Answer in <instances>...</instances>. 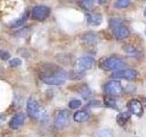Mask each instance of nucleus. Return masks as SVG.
<instances>
[{
  "mask_svg": "<svg viewBox=\"0 0 146 137\" xmlns=\"http://www.w3.org/2000/svg\"><path fill=\"white\" fill-rule=\"evenodd\" d=\"M98 2H99L100 5H103V4H105L107 2V0H98Z\"/></svg>",
  "mask_w": 146,
  "mask_h": 137,
  "instance_id": "24",
  "label": "nucleus"
},
{
  "mask_svg": "<svg viewBox=\"0 0 146 137\" xmlns=\"http://www.w3.org/2000/svg\"><path fill=\"white\" fill-rule=\"evenodd\" d=\"M145 34H146V30H145Z\"/></svg>",
  "mask_w": 146,
  "mask_h": 137,
  "instance_id": "27",
  "label": "nucleus"
},
{
  "mask_svg": "<svg viewBox=\"0 0 146 137\" xmlns=\"http://www.w3.org/2000/svg\"><path fill=\"white\" fill-rule=\"evenodd\" d=\"M80 106H81V102L80 100H77V99L70 100V103H68V107H70V109H73V110L80 108Z\"/></svg>",
  "mask_w": 146,
  "mask_h": 137,
  "instance_id": "20",
  "label": "nucleus"
},
{
  "mask_svg": "<svg viewBox=\"0 0 146 137\" xmlns=\"http://www.w3.org/2000/svg\"><path fill=\"white\" fill-rule=\"evenodd\" d=\"M143 15H144V17H146V7H145V8H144V10H143Z\"/></svg>",
  "mask_w": 146,
  "mask_h": 137,
  "instance_id": "25",
  "label": "nucleus"
},
{
  "mask_svg": "<svg viewBox=\"0 0 146 137\" xmlns=\"http://www.w3.org/2000/svg\"><path fill=\"white\" fill-rule=\"evenodd\" d=\"M50 14V8L47 6H36L33 7L31 11V17L34 20L44 21L46 18H48Z\"/></svg>",
  "mask_w": 146,
  "mask_h": 137,
  "instance_id": "6",
  "label": "nucleus"
},
{
  "mask_svg": "<svg viewBox=\"0 0 146 137\" xmlns=\"http://www.w3.org/2000/svg\"><path fill=\"white\" fill-rule=\"evenodd\" d=\"M89 118H90V114L85 111H79L75 112L74 117H73L74 121L77 122H84L86 121H88Z\"/></svg>",
  "mask_w": 146,
  "mask_h": 137,
  "instance_id": "14",
  "label": "nucleus"
},
{
  "mask_svg": "<svg viewBox=\"0 0 146 137\" xmlns=\"http://www.w3.org/2000/svg\"><path fill=\"white\" fill-rule=\"evenodd\" d=\"M67 72L63 70L62 68H59L57 67H51L48 70H45L41 73V80L44 83L48 85H62L65 83L67 80Z\"/></svg>",
  "mask_w": 146,
  "mask_h": 137,
  "instance_id": "1",
  "label": "nucleus"
},
{
  "mask_svg": "<svg viewBox=\"0 0 146 137\" xmlns=\"http://www.w3.org/2000/svg\"><path fill=\"white\" fill-rule=\"evenodd\" d=\"M25 119H26V116L24 113H22V112L17 113L12 117L10 122H9V126L14 130L18 129L20 126L23 125V123L25 122Z\"/></svg>",
  "mask_w": 146,
  "mask_h": 137,
  "instance_id": "11",
  "label": "nucleus"
},
{
  "mask_svg": "<svg viewBox=\"0 0 146 137\" xmlns=\"http://www.w3.org/2000/svg\"><path fill=\"white\" fill-rule=\"evenodd\" d=\"M80 6L81 8H83L84 10H91L94 6V0H78Z\"/></svg>",
  "mask_w": 146,
  "mask_h": 137,
  "instance_id": "17",
  "label": "nucleus"
},
{
  "mask_svg": "<svg viewBox=\"0 0 146 137\" xmlns=\"http://www.w3.org/2000/svg\"><path fill=\"white\" fill-rule=\"evenodd\" d=\"M123 49H124V52L127 53L129 56L131 57H133V58H139L140 56V52L139 50L137 49L135 47L133 46H131V45H127L123 47Z\"/></svg>",
  "mask_w": 146,
  "mask_h": 137,
  "instance_id": "16",
  "label": "nucleus"
},
{
  "mask_svg": "<svg viewBox=\"0 0 146 137\" xmlns=\"http://www.w3.org/2000/svg\"><path fill=\"white\" fill-rule=\"evenodd\" d=\"M131 0H117L115 2V7L117 8H125L131 4Z\"/></svg>",
  "mask_w": 146,
  "mask_h": 137,
  "instance_id": "18",
  "label": "nucleus"
},
{
  "mask_svg": "<svg viewBox=\"0 0 146 137\" xmlns=\"http://www.w3.org/2000/svg\"><path fill=\"white\" fill-rule=\"evenodd\" d=\"M104 103H105V105H107L108 107H111V108L116 109V102L113 99H111V96L108 95L107 97H105Z\"/></svg>",
  "mask_w": 146,
  "mask_h": 137,
  "instance_id": "19",
  "label": "nucleus"
},
{
  "mask_svg": "<svg viewBox=\"0 0 146 137\" xmlns=\"http://www.w3.org/2000/svg\"><path fill=\"white\" fill-rule=\"evenodd\" d=\"M131 118V114L129 112H121L119 113L117 115V118H116V121H117V123L120 126H124L127 122L130 120Z\"/></svg>",
  "mask_w": 146,
  "mask_h": 137,
  "instance_id": "15",
  "label": "nucleus"
},
{
  "mask_svg": "<svg viewBox=\"0 0 146 137\" xmlns=\"http://www.w3.org/2000/svg\"><path fill=\"white\" fill-rule=\"evenodd\" d=\"M86 18H87V22H88V24L90 26H93V27L100 26L102 22V16L100 15V13L88 14Z\"/></svg>",
  "mask_w": 146,
  "mask_h": 137,
  "instance_id": "12",
  "label": "nucleus"
},
{
  "mask_svg": "<svg viewBox=\"0 0 146 137\" xmlns=\"http://www.w3.org/2000/svg\"><path fill=\"white\" fill-rule=\"evenodd\" d=\"M68 120H70V112L67 110H62L58 112L55 118L54 124L57 128H63L68 123Z\"/></svg>",
  "mask_w": 146,
  "mask_h": 137,
  "instance_id": "9",
  "label": "nucleus"
},
{
  "mask_svg": "<svg viewBox=\"0 0 146 137\" xmlns=\"http://www.w3.org/2000/svg\"><path fill=\"white\" fill-rule=\"evenodd\" d=\"M143 104H144V107L146 109V99H144V100H143Z\"/></svg>",
  "mask_w": 146,
  "mask_h": 137,
  "instance_id": "26",
  "label": "nucleus"
},
{
  "mask_svg": "<svg viewBox=\"0 0 146 137\" xmlns=\"http://www.w3.org/2000/svg\"><path fill=\"white\" fill-rule=\"evenodd\" d=\"M110 27L111 29L113 36L119 40L125 39L130 35L129 29L123 24L120 18H112V19H111Z\"/></svg>",
  "mask_w": 146,
  "mask_h": 137,
  "instance_id": "2",
  "label": "nucleus"
},
{
  "mask_svg": "<svg viewBox=\"0 0 146 137\" xmlns=\"http://www.w3.org/2000/svg\"><path fill=\"white\" fill-rule=\"evenodd\" d=\"M95 64V59L90 56H83L77 59L75 68L77 70H87L91 68Z\"/></svg>",
  "mask_w": 146,
  "mask_h": 137,
  "instance_id": "8",
  "label": "nucleus"
},
{
  "mask_svg": "<svg viewBox=\"0 0 146 137\" xmlns=\"http://www.w3.org/2000/svg\"><path fill=\"white\" fill-rule=\"evenodd\" d=\"M27 110L29 115L38 121H43L47 117L45 110L40 106L38 102L33 98H30L27 100Z\"/></svg>",
  "mask_w": 146,
  "mask_h": 137,
  "instance_id": "3",
  "label": "nucleus"
},
{
  "mask_svg": "<svg viewBox=\"0 0 146 137\" xmlns=\"http://www.w3.org/2000/svg\"><path fill=\"white\" fill-rule=\"evenodd\" d=\"M127 107L129 109V111L131 112V113L134 114L136 116L141 117L143 114V104H141V102L139 100L131 99V100H129V102H128Z\"/></svg>",
  "mask_w": 146,
  "mask_h": 137,
  "instance_id": "10",
  "label": "nucleus"
},
{
  "mask_svg": "<svg viewBox=\"0 0 146 137\" xmlns=\"http://www.w3.org/2000/svg\"><path fill=\"white\" fill-rule=\"evenodd\" d=\"M112 78H115V79H122V80H135L138 77V72L135 70H132V68H126V70H117L116 72H114L111 75Z\"/></svg>",
  "mask_w": 146,
  "mask_h": 137,
  "instance_id": "7",
  "label": "nucleus"
},
{
  "mask_svg": "<svg viewBox=\"0 0 146 137\" xmlns=\"http://www.w3.org/2000/svg\"><path fill=\"white\" fill-rule=\"evenodd\" d=\"M100 67L104 70H120L125 67V62L117 57H110L102 61Z\"/></svg>",
  "mask_w": 146,
  "mask_h": 137,
  "instance_id": "4",
  "label": "nucleus"
},
{
  "mask_svg": "<svg viewBox=\"0 0 146 137\" xmlns=\"http://www.w3.org/2000/svg\"><path fill=\"white\" fill-rule=\"evenodd\" d=\"M97 137H112L111 134L109 131H100L96 134Z\"/></svg>",
  "mask_w": 146,
  "mask_h": 137,
  "instance_id": "23",
  "label": "nucleus"
},
{
  "mask_svg": "<svg viewBox=\"0 0 146 137\" xmlns=\"http://www.w3.org/2000/svg\"><path fill=\"white\" fill-rule=\"evenodd\" d=\"M0 59H2L3 61H7L10 59V54L6 50H0Z\"/></svg>",
  "mask_w": 146,
  "mask_h": 137,
  "instance_id": "22",
  "label": "nucleus"
},
{
  "mask_svg": "<svg viewBox=\"0 0 146 137\" xmlns=\"http://www.w3.org/2000/svg\"><path fill=\"white\" fill-rule=\"evenodd\" d=\"M9 65H10L11 67H19L22 65V61L18 58L12 59L9 61Z\"/></svg>",
  "mask_w": 146,
  "mask_h": 137,
  "instance_id": "21",
  "label": "nucleus"
},
{
  "mask_svg": "<svg viewBox=\"0 0 146 137\" xmlns=\"http://www.w3.org/2000/svg\"><path fill=\"white\" fill-rule=\"evenodd\" d=\"M104 92L110 96H120L122 91L123 88L120 81L118 80H110L103 86Z\"/></svg>",
  "mask_w": 146,
  "mask_h": 137,
  "instance_id": "5",
  "label": "nucleus"
},
{
  "mask_svg": "<svg viewBox=\"0 0 146 137\" xmlns=\"http://www.w3.org/2000/svg\"><path fill=\"white\" fill-rule=\"evenodd\" d=\"M82 40L83 42L88 45H95L99 42V37L96 33L93 32H89L82 36Z\"/></svg>",
  "mask_w": 146,
  "mask_h": 137,
  "instance_id": "13",
  "label": "nucleus"
}]
</instances>
